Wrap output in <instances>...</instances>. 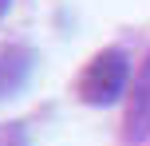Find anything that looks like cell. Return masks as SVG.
I'll return each mask as SVG.
<instances>
[{
  "mask_svg": "<svg viewBox=\"0 0 150 146\" xmlns=\"http://www.w3.org/2000/svg\"><path fill=\"white\" fill-rule=\"evenodd\" d=\"M122 87H127V55L122 51H99L95 59L83 67L79 75V95L87 103H115L122 95Z\"/></svg>",
  "mask_w": 150,
  "mask_h": 146,
  "instance_id": "1",
  "label": "cell"
},
{
  "mask_svg": "<svg viewBox=\"0 0 150 146\" xmlns=\"http://www.w3.org/2000/svg\"><path fill=\"white\" fill-rule=\"evenodd\" d=\"M4 12H8V0H0V16H4Z\"/></svg>",
  "mask_w": 150,
  "mask_h": 146,
  "instance_id": "3",
  "label": "cell"
},
{
  "mask_svg": "<svg viewBox=\"0 0 150 146\" xmlns=\"http://www.w3.org/2000/svg\"><path fill=\"white\" fill-rule=\"evenodd\" d=\"M146 130H150V75L138 87V107L130 111V138H142Z\"/></svg>",
  "mask_w": 150,
  "mask_h": 146,
  "instance_id": "2",
  "label": "cell"
}]
</instances>
